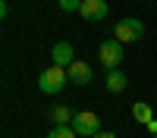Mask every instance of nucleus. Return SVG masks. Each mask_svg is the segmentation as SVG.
Masks as SVG:
<instances>
[{"mask_svg":"<svg viewBox=\"0 0 157 138\" xmlns=\"http://www.w3.org/2000/svg\"><path fill=\"white\" fill-rule=\"evenodd\" d=\"M98 57H101V63H104V69H120V63H123V44L116 41V38H110V41H101V47H98Z\"/></svg>","mask_w":157,"mask_h":138,"instance_id":"20e7f679","label":"nucleus"},{"mask_svg":"<svg viewBox=\"0 0 157 138\" xmlns=\"http://www.w3.org/2000/svg\"><path fill=\"white\" fill-rule=\"evenodd\" d=\"M126 85H129V82H126L123 69H110V72H107V91H110V94H123Z\"/></svg>","mask_w":157,"mask_h":138,"instance_id":"6e6552de","label":"nucleus"},{"mask_svg":"<svg viewBox=\"0 0 157 138\" xmlns=\"http://www.w3.org/2000/svg\"><path fill=\"white\" fill-rule=\"evenodd\" d=\"M50 60H54V66H63V69H69L72 63H75V50L69 41H57L54 50H50Z\"/></svg>","mask_w":157,"mask_h":138,"instance_id":"423d86ee","label":"nucleus"},{"mask_svg":"<svg viewBox=\"0 0 157 138\" xmlns=\"http://www.w3.org/2000/svg\"><path fill=\"white\" fill-rule=\"evenodd\" d=\"M66 72H69V82L72 85H91V79H94V69H91L85 60H75Z\"/></svg>","mask_w":157,"mask_h":138,"instance_id":"0eeeda50","label":"nucleus"},{"mask_svg":"<svg viewBox=\"0 0 157 138\" xmlns=\"http://www.w3.org/2000/svg\"><path fill=\"white\" fill-rule=\"evenodd\" d=\"M94 138H116V132H104V129H101V132H98Z\"/></svg>","mask_w":157,"mask_h":138,"instance_id":"ddd939ff","label":"nucleus"},{"mask_svg":"<svg viewBox=\"0 0 157 138\" xmlns=\"http://www.w3.org/2000/svg\"><path fill=\"white\" fill-rule=\"evenodd\" d=\"M107 13H110L107 0H85L82 9H78V16L85 22H101V19H107Z\"/></svg>","mask_w":157,"mask_h":138,"instance_id":"39448f33","label":"nucleus"},{"mask_svg":"<svg viewBox=\"0 0 157 138\" xmlns=\"http://www.w3.org/2000/svg\"><path fill=\"white\" fill-rule=\"evenodd\" d=\"M148 132H151V135H157V119H151V122H148Z\"/></svg>","mask_w":157,"mask_h":138,"instance_id":"4468645a","label":"nucleus"},{"mask_svg":"<svg viewBox=\"0 0 157 138\" xmlns=\"http://www.w3.org/2000/svg\"><path fill=\"white\" fill-rule=\"evenodd\" d=\"M132 116H135V122H151L154 119V113H151V107L145 104V100H138V104H132Z\"/></svg>","mask_w":157,"mask_h":138,"instance_id":"9d476101","label":"nucleus"},{"mask_svg":"<svg viewBox=\"0 0 157 138\" xmlns=\"http://www.w3.org/2000/svg\"><path fill=\"white\" fill-rule=\"evenodd\" d=\"M72 129H75V135L94 138V135L101 132V119H98V113H94V110H75V116H72Z\"/></svg>","mask_w":157,"mask_h":138,"instance_id":"7ed1b4c3","label":"nucleus"},{"mask_svg":"<svg viewBox=\"0 0 157 138\" xmlns=\"http://www.w3.org/2000/svg\"><path fill=\"white\" fill-rule=\"evenodd\" d=\"M72 116H75V110L66 107V104L50 107V119H54V125H72Z\"/></svg>","mask_w":157,"mask_h":138,"instance_id":"1a4fd4ad","label":"nucleus"},{"mask_svg":"<svg viewBox=\"0 0 157 138\" xmlns=\"http://www.w3.org/2000/svg\"><path fill=\"white\" fill-rule=\"evenodd\" d=\"M57 3H60V9H66V13H78L85 0H57Z\"/></svg>","mask_w":157,"mask_h":138,"instance_id":"f8f14e48","label":"nucleus"},{"mask_svg":"<svg viewBox=\"0 0 157 138\" xmlns=\"http://www.w3.org/2000/svg\"><path fill=\"white\" fill-rule=\"evenodd\" d=\"M113 35H116V41H120V44L141 41V38H145V22H141V19H120V22H116V28H113Z\"/></svg>","mask_w":157,"mask_h":138,"instance_id":"f03ea898","label":"nucleus"},{"mask_svg":"<svg viewBox=\"0 0 157 138\" xmlns=\"http://www.w3.org/2000/svg\"><path fill=\"white\" fill-rule=\"evenodd\" d=\"M66 82H69V72L63 66H54V63L38 75V88H41L44 94H60L63 88H66Z\"/></svg>","mask_w":157,"mask_h":138,"instance_id":"f257e3e1","label":"nucleus"},{"mask_svg":"<svg viewBox=\"0 0 157 138\" xmlns=\"http://www.w3.org/2000/svg\"><path fill=\"white\" fill-rule=\"evenodd\" d=\"M151 138H157V135H151Z\"/></svg>","mask_w":157,"mask_h":138,"instance_id":"2eb2a0df","label":"nucleus"},{"mask_svg":"<svg viewBox=\"0 0 157 138\" xmlns=\"http://www.w3.org/2000/svg\"><path fill=\"white\" fill-rule=\"evenodd\" d=\"M47 138H78L72 125H54V129L47 132Z\"/></svg>","mask_w":157,"mask_h":138,"instance_id":"9b49d317","label":"nucleus"}]
</instances>
